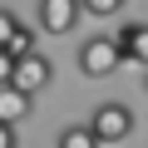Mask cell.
I'll use <instances>...</instances> for the list:
<instances>
[{
	"label": "cell",
	"instance_id": "obj_10",
	"mask_svg": "<svg viewBox=\"0 0 148 148\" xmlns=\"http://www.w3.org/2000/svg\"><path fill=\"white\" fill-rule=\"evenodd\" d=\"M15 25H20V15H15V10H5V5H0V49H5V40L15 35Z\"/></svg>",
	"mask_w": 148,
	"mask_h": 148
},
{
	"label": "cell",
	"instance_id": "obj_1",
	"mask_svg": "<svg viewBox=\"0 0 148 148\" xmlns=\"http://www.w3.org/2000/svg\"><path fill=\"white\" fill-rule=\"evenodd\" d=\"M84 128L94 133L99 148H104V143H123V138L133 133V109H128V104H99Z\"/></svg>",
	"mask_w": 148,
	"mask_h": 148
},
{
	"label": "cell",
	"instance_id": "obj_6",
	"mask_svg": "<svg viewBox=\"0 0 148 148\" xmlns=\"http://www.w3.org/2000/svg\"><path fill=\"white\" fill-rule=\"evenodd\" d=\"M20 119H30V99H25V94H15V89L5 84V89H0V123L15 128Z\"/></svg>",
	"mask_w": 148,
	"mask_h": 148
},
{
	"label": "cell",
	"instance_id": "obj_12",
	"mask_svg": "<svg viewBox=\"0 0 148 148\" xmlns=\"http://www.w3.org/2000/svg\"><path fill=\"white\" fill-rule=\"evenodd\" d=\"M0 148H15V128H5V123H0Z\"/></svg>",
	"mask_w": 148,
	"mask_h": 148
},
{
	"label": "cell",
	"instance_id": "obj_9",
	"mask_svg": "<svg viewBox=\"0 0 148 148\" xmlns=\"http://www.w3.org/2000/svg\"><path fill=\"white\" fill-rule=\"evenodd\" d=\"M79 10H84V15H119L123 0H79Z\"/></svg>",
	"mask_w": 148,
	"mask_h": 148
},
{
	"label": "cell",
	"instance_id": "obj_5",
	"mask_svg": "<svg viewBox=\"0 0 148 148\" xmlns=\"http://www.w3.org/2000/svg\"><path fill=\"white\" fill-rule=\"evenodd\" d=\"M114 45H119V59H128V64H143V54H148V30L133 20V25H123V30L114 35Z\"/></svg>",
	"mask_w": 148,
	"mask_h": 148
},
{
	"label": "cell",
	"instance_id": "obj_11",
	"mask_svg": "<svg viewBox=\"0 0 148 148\" xmlns=\"http://www.w3.org/2000/svg\"><path fill=\"white\" fill-rule=\"evenodd\" d=\"M10 69H15V59H10L5 49H0V89H5V84H10Z\"/></svg>",
	"mask_w": 148,
	"mask_h": 148
},
{
	"label": "cell",
	"instance_id": "obj_7",
	"mask_svg": "<svg viewBox=\"0 0 148 148\" xmlns=\"http://www.w3.org/2000/svg\"><path fill=\"white\" fill-rule=\"evenodd\" d=\"M35 40H40V35H35L30 25H15V35L5 40V54H10V59H25V54H40V45H35Z\"/></svg>",
	"mask_w": 148,
	"mask_h": 148
},
{
	"label": "cell",
	"instance_id": "obj_3",
	"mask_svg": "<svg viewBox=\"0 0 148 148\" xmlns=\"http://www.w3.org/2000/svg\"><path fill=\"white\" fill-rule=\"evenodd\" d=\"M119 64H123V59H119L114 35H94V40H84V45H79V69L89 74V79H109Z\"/></svg>",
	"mask_w": 148,
	"mask_h": 148
},
{
	"label": "cell",
	"instance_id": "obj_4",
	"mask_svg": "<svg viewBox=\"0 0 148 148\" xmlns=\"http://www.w3.org/2000/svg\"><path fill=\"white\" fill-rule=\"evenodd\" d=\"M35 15H40V30L45 35H74L84 10H79V0H40Z\"/></svg>",
	"mask_w": 148,
	"mask_h": 148
},
{
	"label": "cell",
	"instance_id": "obj_8",
	"mask_svg": "<svg viewBox=\"0 0 148 148\" xmlns=\"http://www.w3.org/2000/svg\"><path fill=\"white\" fill-rule=\"evenodd\" d=\"M54 148H99V143H94V133H89L84 123H69V128L59 133V143H54Z\"/></svg>",
	"mask_w": 148,
	"mask_h": 148
},
{
	"label": "cell",
	"instance_id": "obj_2",
	"mask_svg": "<svg viewBox=\"0 0 148 148\" xmlns=\"http://www.w3.org/2000/svg\"><path fill=\"white\" fill-rule=\"evenodd\" d=\"M49 79H54L49 54H25V59H15V69H10V89L25 94V99H35L40 89H49Z\"/></svg>",
	"mask_w": 148,
	"mask_h": 148
}]
</instances>
